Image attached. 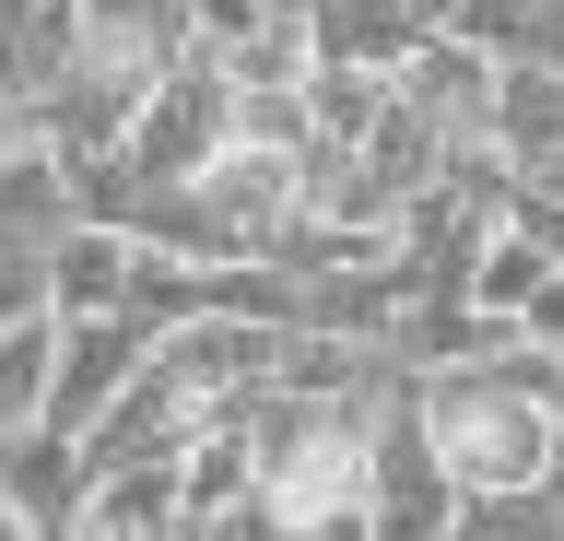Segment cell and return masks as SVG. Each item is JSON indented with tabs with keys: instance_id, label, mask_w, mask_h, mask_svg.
<instances>
[{
	"instance_id": "12",
	"label": "cell",
	"mask_w": 564,
	"mask_h": 541,
	"mask_svg": "<svg viewBox=\"0 0 564 541\" xmlns=\"http://www.w3.org/2000/svg\"><path fill=\"white\" fill-rule=\"evenodd\" d=\"M35 306H47V248L0 236V318H35Z\"/></svg>"
},
{
	"instance_id": "6",
	"label": "cell",
	"mask_w": 564,
	"mask_h": 541,
	"mask_svg": "<svg viewBox=\"0 0 564 541\" xmlns=\"http://www.w3.org/2000/svg\"><path fill=\"white\" fill-rule=\"evenodd\" d=\"M0 483H12V506H24L35 541H59L70 518H83V447H70L59 424H12L0 435Z\"/></svg>"
},
{
	"instance_id": "2",
	"label": "cell",
	"mask_w": 564,
	"mask_h": 541,
	"mask_svg": "<svg viewBox=\"0 0 564 541\" xmlns=\"http://www.w3.org/2000/svg\"><path fill=\"white\" fill-rule=\"evenodd\" d=\"M153 354V318H130V306H95V318H59V342H47V412L35 424H59V435H83L118 400V377Z\"/></svg>"
},
{
	"instance_id": "3",
	"label": "cell",
	"mask_w": 564,
	"mask_h": 541,
	"mask_svg": "<svg viewBox=\"0 0 564 541\" xmlns=\"http://www.w3.org/2000/svg\"><path fill=\"white\" fill-rule=\"evenodd\" d=\"M494 72H506L494 47H470V36H447V24H435V36H423L388 83H400V95H412L447 142H494Z\"/></svg>"
},
{
	"instance_id": "15",
	"label": "cell",
	"mask_w": 564,
	"mask_h": 541,
	"mask_svg": "<svg viewBox=\"0 0 564 541\" xmlns=\"http://www.w3.org/2000/svg\"><path fill=\"white\" fill-rule=\"evenodd\" d=\"M0 541H35V530H24V506H12V483H0Z\"/></svg>"
},
{
	"instance_id": "7",
	"label": "cell",
	"mask_w": 564,
	"mask_h": 541,
	"mask_svg": "<svg viewBox=\"0 0 564 541\" xmlns=\"http://www.w3.org/2000/svg\"><path fill=\"white\" fill-rule=\"evenodd\" d=\"M95 541H176V459H106L83 470V518Z\"/></svg>"
},
{
	"instance_id": "10",
	"label": "cell",
	"mask_w": 564,
	"mask_h": 541,
	"mask_svg": "<svg viewBox=\"0 0 564 541\" xmlns=\"http://www.w3.org/2000/svg\"><path fill=\"white\" fill-rule=\"evenodd\" d=\"M388 72H365V59H306V130L317 142H352L365 118H377Z\"/></svg>"
},
{
	"instance_id": "14",
	"label": "cell",
	"mask_w": 564,
	"mask_h": 541,
	"mask_svg": "<svg viewBox=\"0 0 564 541\" xmlns=\"http://www.w3.org/2000/svg\"><path fill=\"white\" fill-rule=\"evenodd\" d=\"M529 483H541V506H553V530H564V435L541 447V470H529Z\"/></svg>"
},
{
	"instance_id": "11",
	"label": "cell",
	"mask_w": 564,
	"mask_h": 541,
	"mask_svg": "<svg viewBox=\"0 0 564 541\" xmlns=\"http://www.w3.org/2000/svg\"><path fill=\"white\" fill-rule=\"evenodd\" d=\"M224 130H236V142H282V153H306V142H317V130H306V72H294V83H236Z\"/></svg>"
},
{
	"instance_id": "4",
	"label": "cell",
	"mask_w": 564,
	"mask_h": 541,
	"mask_svg": "<svg viewBox=\"0 0 564 541\" xmlns=\"http://www.w3.org/2000/svg\"><path fill=\"white\" fill-rule=\"evenodd\" d=\"M70 72H83V0H0V95L35 118Z\"/></svg>"
},
{
	"instance_id": "5",
	"label": "cell",
	"mask_w": 564,
	"mask_h": 541,
	"mask_svg": "<svg viewBox=\"0 0 564 541\" xmlns=\"http://www.w3.org/2000/svg\"><path fill=\"white\" fill-rule=\"evenodd\" d=\"M423 36H435V12H423V0H306V59H365V72H400Z\"/></svg>"
},
{
	"instance_id": "13",
	"label": "cell",
	"mask_w": 564,
	"mask_h": 541,
	"mask_svg": "<svg viewBox=\"0 0 564 541\" xmlns=\"http://www.w3.org/2000/svg\"><path fill=\"white\" fill-rule=\"evenodd\" d=\"M506 177H518V188H553V201H564V142H553V153H529V165H506Z\"/></svg>"
},
{
	"instance_id": "1",
	"label": "cell",
	"mask_w": 564,
	"mask_h": 541,
	"mask_svg": "<svg viewBox=\"0 0 564 541\" xmlns=\"http://www.w3.org/2000/svg\"><path fill=\"white\" fill-rule=\"evenodd\" d=\"M224 107H236V83H224V59H212L200 36L176 47L165 72L141 83L130 130H118V153H130V177H188L212 142H224Z\"/></svg>"
},
{
	"instance_id": "8",
	"label": "cell",
	"mask_w": 564,
	"mask_h": 541,
	"mask_svg": "<svg viewBox=\"0 0 564 541\" xmlns=\"http://www.w3.org/2000/svg\"><path fill=\"white\" fill-rule=\"evenodd\" d=\"M352 153H365V165H377V177L400 188V201H412L423 177H447V153H458V142H447V130H435V118L412 107V95H400V83H388V95H377V118L352 130Z\"/></svg>"
},
{
	"instance_id": "9",
	"label": "cell",
	"mask_w": 564,
	"mask_h": 541,
	"mask_svg": "<svg viewBox=\"0 0 564 541\" xmlns=\"http://www.w3.org/2000/svg\"><path fill=\"white\" fill-rule=\"evenodd\" d=\"M47 342H59V306H35V318H0V435L47 412Z\"/></svg>"
}]
</instances>
